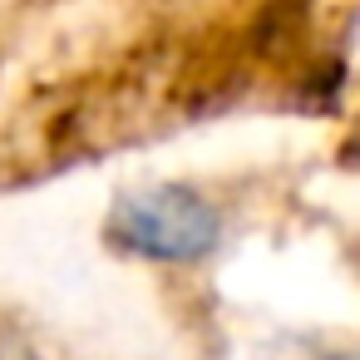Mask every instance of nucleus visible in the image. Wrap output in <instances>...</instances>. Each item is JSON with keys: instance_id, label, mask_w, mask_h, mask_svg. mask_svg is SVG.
<instances>
[{"instance_id": "obj_2", "label": "nucleus", "mask_w": 360, "mask_h": 360, "mask_svg": "<svg viewBox=\"0 0 360 360\" xmlns=\"http://www.w3.org/2000/svg\"><path fill=\"white\" fill-rule=\"evenodd\" d=\"M326 360H355V355H350V350H340V355H326Z\"/></svg>"}, {"instance_id": "obj_1", "label": "nucleus", "mask_w": 360, "mask_h": 360, "mask_svg": "<svg viewBox=\"0 0 360 360\" xmlns=\"http://www.w3.org/2000/svg\"><path fill=\"white\" fill-rule=\"evenodd\" d=\"M222 207L188 188V183H148V188H129L114 198L109 212V242L143 257V262H168V266H188L217 252L222 242Z\"/></svg>"}]
</instances>
